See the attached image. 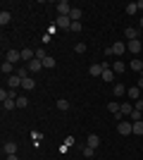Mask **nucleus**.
Wrapping results in <instances>:
<instances>
[{
	"label": "nucleus",
	"mask_w": 143,
	"mask_h": 160,
	"mask_svg": "<svg viewBox=\"0 0 143 160\" xmlns=\"http://www.w3.org/2000/svg\"><path fill=\"white\" fill-rule=\"evenodd\" d=\"M105 53H107V55H117V58L122 60V55L126 53V43H119V41H117V43H112V46H110Z\"/></svg>",
	"instance_id": "1"
},
{
	"label": "nucleus",
	"mask_w": 143,
	"mask_h": 160,
	"mask_svg": "<svg viewBox=\"0 0 143 160\" xmlns=\"http://www.w3.org/2000/svg\"><path fill=\"white\" fill-rule=\"evenodd\" d=\"M117 129H119V134H122V136H129V134H134V122L122 120V122H117Z\"/></svg>",
	"instance_id": "2"
},
{
	"label": "nucleus",
	"mask_w": 143,
	"mask_h": 160,
	"mask_svg": "<svg viewBox=\"0 0 143 160\" xmlns=\"http://www.w3.org/2000/svg\"><path fill=\"white\" fill-rule=\"evenodd\" d=\"M57 12H60V17H69V12H72V5H69L67 0H60V2H57Z\"/></svg>",
	"instance_id": "3"
},
{
	"label": "nucleus",
	"mask_w": 143,
	"mask_h": 160,
	"mask_svg": "<svg viewBox=\"0 0 143 160\" xmlns=\"http://www.w3.org/2000/svg\"><path fill=\"white\" fill-rule=\"evenodd\" d=\"M126 50H129V53H134V55H138L143 50V46H141V41H126Z\"/></svg>",
	"instance_id": "4"
},
{
	"label": "nucleus",
	"mask_w": 143,
	"mask_h": 160,
	"mask_svg": "<svg viewBox=\"0 0 143 160\" xmlns=\"http://www.w3.org/2000/svg\"><path fill=\"white\" fill-rule=\"evenodd\" d=\"M105 67H107V62H102V65H91L88 67V74H91V77H102Z\"/></svg>",
	"instance_id": "5"
},
{
	"label": "nucleus",
	"mask_w": 143,
	"mask_h": 160,
	"mask_svg": "<svg viewBox=\"0 0 143 160\" xmlns=\"http://www.w3.org/2000/svg\"><path fill=\"white\" fill-rule=\"evenodd\" d=\"M7 62H12V65L21 62V50H7Z\"/></svg>",
	"instance_id": "6"
},
{
	"label": "nucleus",
	"mask_w": 143,
	"mask_h": 160,
	"mask_svg": "<svg viewBox=\"0 0 143 160\" xmlns=\"http://www.w3.org/2000/svg\"><path fill=\"white\" fill-rule=\"evenodd\" d=\"M26 67H29V72H41V69H43V60L34 58L31 62H26Z\"/></svg>",
	"instance_id": "7"
},
{
	"label": "nucleus",
	"mask_w": 143,
	"mask_h": 160,
	"mask_svg": "<svg viewBox=\"0 0 143 160\" xmlns=\"http://www.w3.org/2000/svg\"><path fill=\"white\" fill-rule=\"evenodd\" d=\"M86 146L98 148V146H100V136H98V134H88V136H86Z\"/></svg>",
	"instance_id": "8"
},
{
	"label": "nucleus",
	"mask_w": 143,
	"mask_h": 160,
	"mask_svg": "<svg viewBox=\"0 0 143 160\" xmlns=\"http://www.w3.org/2000/svg\"><path fill=\"white\" fill-rule=\"evenodd\" d=\"M21 81H24V79H21V77H17V74H12V77H7V86H10V88H12V91H14V88H17V86H21Z\"/></svg>",
	"instance_id": "9"
},
{
	"label": "nucleus",
	"mask_w": 143,
	"mask_h": 160,
	"mask_svg": "<svg viewBox=\"0 0 143 160\" xmlns=\"http://www.w3.org/2000/svg\"><path fill=\"white\" fill-rule=\"evenodd\" d=\"M55 27H60V29H72V19H69V17H57V19H55Z\"/></svg>",
	"instance_id": "10"
},
{
	"label": "nucleus",
	"mask_w": 143,
	"mask_h": 160,
	"mask_svg": "<svg viewBox=\"0 0 143 160\" xmlns=\"http://www.w3.org/2000/svg\"><path fill=\"white\" fill-rule=\"evenodd\" d=\"M0 72H2V74H7V77H12V74H14V65L5 60L2 65H0Z\"/></svg>",
	"instance_id": "11"
},
{
	"label": "nucleus",
	"mask_w": 143,
	"mask_h": 160,
	"mask_svg": "<svg viewBox=\"0 0 143 160\" xmlns=\"http://www.w3.org/2000/svg\"><path fill=\"white\" fill-rule=\"evenodd\" d=\"M2 151H5V155H14L17 153V143H14V141H5Z\"/></svg>",
	"instance_id": "12"
},
{
	"label": "nucleus",
	"mask_w": 143,
	"mask_h": 160,
	"mask_svg": "<svg viewBox=\"0 0 143 160\" xmlns=\"http://www.w3.org/2000/svg\"><path fill=\"white\" fill-rule=\"evenodd\" d=\"M141 93H143V91H141L138 86H131L129 91H126V96H129L131 100H141Z\"/></svg>",
	"instance_id": "13"
},
{
	"label": "nucleus",
	"mask_w": 143,
	"mask_h": 160,
	"mask_svg": "<svg viewBox=\"0 0 143 160\" xmlns=\"http://www.w3.org/2000/svg\"><path fill=\"white\" fill-rule=\"evenodd\" d=\"M129 69H134V72H138V74H143V62L138 60V58H134V60L129 62Z\"/></svg>",
	"instance_id": "14"
},
{
	"label": "nucleus",
	"mask_w": 143,
	"mask_h": 160,
	"mask_svg": "<svg viewBox=\"0 0 143 160\" xmlns=\"http://www.w3.org/2000/svg\"><path fill=\"white\" fill-rule=\"evenodd\" d=\"M14 108H17V100H12V98L2 100V110H5V112H10V110H14Z\"/></svg>",
	"instance_id": "15"
},
{
	"label": "nucleus",
	"mask_w": 143,
	"mask_h": 160,
	"mask_svg": "<svg viewBox=\"0 0 143 160\" xmlns=\"http://www.w3.org/2000/svg\"><path fill=\"white\" fill-rule=\"evenodd\" d=\"M119 112H122L124 117H131V112H134V105H131V103H122V108H119Z\"/></svg>",
	"instance_id": "16"
},
{
	"label": "nucleus",
	"mask_w": 143,
	"mask_h": 160,
	"mask_svg": "<svg viewBox=\"0 0 143 160\" xmlns=\"http://www.w3.org/2000/svg\"><path fill=\"white\" fill-rule=\"evenodd\" d=\"M126 67H129V65H124L122 60H117V62H112V72H115V74H122Z\"/></svg>",
	"instance_id": "17"
},
{
	"label": "nucleus",
	"mask_w": 143,
	"mask_h": 160,
	"mask_svg": "<svg viewBox=\"0 0 143 160\" xmlns=\"http://www.w3.org/2000/svg\"><path fill=\"white\" fill-rule=\"evenodd\" d=\"M10 22H12V14L7 12V10H2V12H0V24H2V27H7Z\"/></svg>",
	"instance_id": "18"
},
{
	"label": "nucleus",
	"mask_w": 143,
	"mask_h": 160,
	"mask_svg": "<svg viewBox=\"0 0 143 160\" xmlns=\"http://www.w3.org/2000/svg\"><path fill=\"white\" fill-rule=\"evenodd\" d=\"M124 33H126V41H136L138 38V31L134 27H126V31H124Z\"/></svg>",
	"instance_id": "19"
},
{
	"label": "nucleus",
	"mask_w": 143,
	"mask_h": 160,
	"mask_svg": "<svg viewBox=\"0 0 143 160\" xmlns=\"http://www.w3.org/2000/svg\"><path fill=\"white\" fill-rule=\"evenodd\" d=\"M69 19H72V22H81V10H79V7H72V12H69Z\"/></svg>",
	"instance_id": "20"
},
{
	"label": "nucleus",
	"mask_w": 143,
	"mask_h": 160,
	"mask_svg": "<svg viewBox=\"0 0 143 160\" xmlns=\"http://www.w3.org/2000/svg\"><path fill=\"white\" fill-rule=\"evenodd\" d=\"M100 79H102V81H112V79H115V72H112V67H105V72H102Z\"/></svg>",
	"instance_id": "21"
},
{
	"label": "nucleus",
	"mask_w": 143,
	"mask_h": 160,
	"mask_svg": "<svg viewBox=\"0 0 143 160\" xmlns=\"http://www.w3.org/2000/svg\"><path fill=\"white\" fill-rule=\"evenodd\" d=\"M124 12H126V14H136L138 5H136V2H126V5H124Z\"/></svg>",
	"instance_id": "22"
},
{
	"label": "nucleus",
	"mask_w": 143,
	"mask_h": 160,
	"mask_svg": "<svg viewBox=\"0 0 143 160\" xmlns=\"http://www.w3.org/2000/svg\"><path fill=\"white\" fill-rule=\"evenodd\" d=\"M21 86H24V91H31V88H36V81L31 77H26V79L21 81Z\"/></svg>",
	"instance_id": "23"
},
{
	"label": "nucleus",
	"mask_w": 143,
	"mask_h": 160,
	"mask_svg": "<svg viewBox=\"0 0 143 160\" xmlns=\"http://www.w3.org/2000/svg\"><path fill=\"white\" fill-rule=\"evenodd\" d=\"M126 91H129V88L124 86V84H115V96H117V98H122Z\"/></svg>",
	"instance_id": "24"
},
{
	"label": "nucleus",
	"mask_w": 143,
	"mask_h": 160,
	"mask_svg": "<svg viewBox=\"0 0 143 160\" xmlns=\"http://www.w3.org/2000/svg\"><path fill=\"white\" fill-rule=\"evenodd\" d=\"M55 105H57V110H62V112H67V110H69V100L60 98V100H57V103H55Z\"/></svg>",
	"instance_id": "25"
},
{
	"label": "nucleus",
	"mask_w": 143,
	"mask_h": 160,
	"mask_svg": "<svg viewBox=\"0 0 143 160\" xmlns=\"http://www.w3.org/2000/svg\"><path fill=\"white\" fill-rule=\"evenodd\" d=\"M134 134H136V136H143V120L134 122Z\"/></svg>",
	"instance_id": "26"
},
{
	"label": "nucleus",
	"mask_w": 143,
	"mask_h": 160,
	"mask_svg": "<svg viewBox=\"0 0 143 160\" xmlns=\"http://www.w3.org/2000/svg\"><path fill=\"white\" fill-rule=\"evenodd\" d=\"M14 74H17V77H21V79H26V77H29V74H31V72H29V67L24 65V67H19V69H17V72H14Z\"/></svg>",
	"instance_id": "27"
},
{
	"label": "nucleus",
	"mask_w": 143,
	"mask_h": 160,
	"mask_svg": "<svg viewBox=\"0 0 143 160\" xmlns=\"http://www.w3.org/2000/svg\"><path fill=\"white\" fill-rule=\"evenodd\" d=\"M81 153L86 155V158H93V155H95V148H91V146H83V148H81Z\"/></svg>",
	"instance_id": "28"
},
{
	"label": "nucleus",
	"mask_w": 143,
	"mask_h": 160,
	"mask_svg": "<svg viewBox=\"0 0 143 160\" xmlns=\"http://www.w3.org/2000/svg\"><path fill=\"white\" fill-rule=\"evenodd\" d=\"M119 108H122L119 103H107V110H110L112 115H117V112H119Z\"/></svg>",
	"instance_id": "29"
},
{
	"label": "nucleus",
	"mask_w": 143,
	"mask_h": 160,
	"mask_svg": "<svg viewBox=\"0 0 143 160\" xmlns=\"http://www.w3.org/2000/svg\"><path fill=\"white\" fill-rule=\"evenodd\" d=\"M29 105V98L26 96H19V98H17V108H26Z\"/></svg>",
	"instance_id": "30"
},
{
	"label": "nucleus",
	"mask_w": 143,
	"mask_h": 160,
	"mask_svg": "<svg viewBox=\"0 0 143 160\" xmlns=\"http://www.w3.org/2000/svg\"><path fill=\"white\" fill-rule=\"evenodd\" d=\"M43 67H48V69H53V67H55V58H50V55H48L45 60H43Z\"/></svg>",
	"instance_id": "31"
},
{
	"label": "nucleus",
	"mask_w": 143,
	"mask_h": 160,
	"mask_svg": "<svg viewBox=\"0 0 143 160\" xmlns=\"http://www.w3.org/2000/svg\"><path fill=\"white\" fill-rule=\"evenodd\" d=\"M74 53H79V55L86 53V46H83V43H76V46H74Z\"/></svg>",
	"instance_id": "32"
},
{
	"label": "nucleus",
	"mask_w": 143,
	"mask_h": 160,
	"mask_svg": "<svg viewBox=\"0 0 143 160\" xmlns=\"http://www.w3.org/2000/svg\"><path fill=\"white\" fill-rule=\"evenodd\" d=\"M69 31H81V22H72V29Z\"/></svg>",
	"instance_id": "33"
},
{
	"label": "nucleus",
	"mask_w": 143,
	"mask_h": 160,
	"mask_svg": "<svg viewBox=\"0 0 143 160\" xmlns=\"http://www.w3.org/2000/svg\"><path fill=\"white\" fill-rule=\"evenodd\" d=\"M64 143H67V146L72 148V146H74V143H76V139H74V136H67V139H64Z\"/></svg>",
	"instance_id": "34"
},
{
	"label": "nucleus",
	"mask_w": 143,
	"mask_h": 160,
	"mask_svg": "<svg viewBox=\"0 0 143 160\" xmlns=\"http://www.w3.org/2000/svg\"><path fill=\"white\" fill-rule=\"evenodd\" d=\"M5 160H19V155L14 153V155H5Z\"/></svg>",
	"instance_id": "35"
},
{
	"label": "nucleus",
	"mask_w": 143,
	"mask_h": 160,
	"mask_svg": "<svg viewBox=\"0 0 143 160\" xmlns=\"http://www.w3.org/2000/svg\"><path fill=\"white\" fill-rule=\"evenodd\" d=\"M136 86H138V88H141V91H143V74H141V77H138V84H136Z\"/></svg>",
	"instance_id": "36"
},
{
	"label": "nucleus",
	"mask_w": 143,
	"mask_h": 160,
	"mask_svg": "<svg viewBox=\"0 0 143 160\" xmlns=\"http://www.w3.org/2000/svg\"><path fill=\"white\" fill-rule=\"evenodd\" d=\"M136 5H138V10H143V0H138V2H136Z\"/></svg>",
	"instance_id": "37"
},
{
	"label": "nucleus",
	"mask_w": 143,
	"mask_h": 160,
	"mask_svg": "<svg viewBox=\"0 0 143 160\" xmlns=\"http://www.w3.org/2000/svg\"><path fill=\"white\" fill-rule=\"evenodd\" d=\"M141 27H143V17H141Z\"/></svg>",
	"instance_id": "38"
},
{
	"label": "nucleus",
	"mask_w": 143,
	"mask_h": 160,
	"mask_svg": "<svg viewBox=\"0 0 143 160\" xmlns=\"http://www.w3.org/2000/svg\"><path fill=\"white\" fill-rule=\"evenodd\" d=\"M141 100H143V93H141Z\"/></svg>",
	"instance_id": "39"
}]
</instances>
